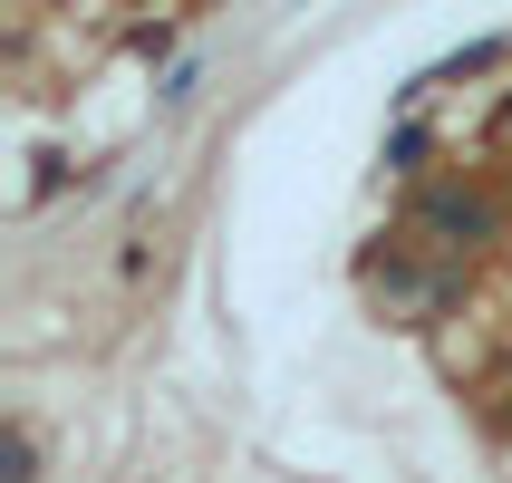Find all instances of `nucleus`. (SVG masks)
Returning a JSON list of instances; mask_svg holds the SVG:
<instances>
[{"label":"nucleus","instance_id":"1","mask_svg":"<svg viewBox=\"0 0 512 483\" xmlns=\"http://www.w3.org/2000/svg\"><path fill=\"white\" fill-rule=\"evenodd\" d=\"M493 213L484 194H464V184H435V194H416V232H426L435 252H474V242H493Z\"/></svg>","mask_w":512,"mask_h":483},{"label":"nucleus","instance_id":"2","mask_svg":"<svg viewBox=\"0 0 512 483\" xmlns=\"http://www.w3.org/2000/svg\"><path fill=\"white\" fill-rule=\"evenodd\" d=\"M39 474V445H29V426H10L0 435V483H29Z\"/></svg>","mask_w":512,"mask_h":483},{"label":"nucleus","instance_id":"3","mask_svg":"<svg viewBox=\"0 0 512 483\" xmlns=\"http://www.w3.org/2000/svg\"><path fill=\"white\" fill-rule=\"evenodd\" d=\"M493 126H503V136H512V97H503V116H493Z\"/></svg>","mask_w":512,"mask_h":483}]
</instances>
